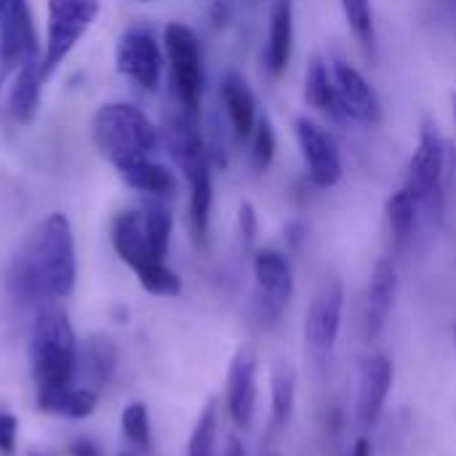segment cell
<instances>
[{
	"mask_svg": "<svg viewBox=\"0 0 456 456\" xmlns=\"http://www.w3.org/2000/svg\"><path fill=\"white\" fill-rule=\"evenodd\" d=\"M77 278L75 235L61 211L48 214L24 238L8 267V289L21 305H51L72 294Z\"/></svg>",
	"mask_w": 456,
	"mask_h": 456,
	"instance_id": "1",
	"label": "cell"
},
{
	"mask_svg": "<svg viewBox=\"0 0 456 456\" xmlns=\"http://www.w3.org/2000/svg\"><path fill=\"white\" fill-rule=\"evenodd\" d=\"M29 361L37 409L45 414H56L77 371V337L67 313L53 302L43 305L32 321Z\"/></svg>",
	"mask_w": 456,
	"mask_h": 456,
	"instance_id": "2",
	"label": "cell"
},
{
	"mask_svg": "<svg viewBox=\"0 0 456 456\" xmlns=\"http://www.w3.org/2000/svg\"><path fill=\"white\" fill-rule=\"evenodd\" d=\"M166 144L179 166V171L187 179L190 187V224L195 232V240L203 246L208 238L211 224V206H214V182H211V150L206 147V139L195 123V115L179 112L168 120L166 128Z\"/></svg>",
	"mask_w": 456,
	"mask_h": 456,
	"instance_id": "3",
	"label": "cell"
},
{
	"mask_svg": "<svg viewBox=\"0 0 456 456\" xmlns=\"http://www.w3.org/2000/svg\"><path fill=\"white\" fill-rule=\"evenodd\" d=\"M91 139L99 155L120 168L139 158H152L160 134L139 107L128 102H107L91 118Z\"/></svg>",
	"mask_w": 456,
	"mask_h": 456,
	"instance_id": "4",
	"label": "cell"
},
{
	"mask_svg": "<svg viewBox=\"0 0 456 456\" xmlns=\"http://www.w3.org/2000/svg\"><path fill=\"white\" fill-rule=\"evenodd\" d=\"M454 166V147L441 136V131H438V126L433 120H425L422 131H419L417 150H414V155H411V160L406 166L403 187L411 190V195L417 198L419 208L436 224L444 219L446 190H449Z\"/></svg>",
	"mask_w": 456,
	"mask_h": 456,
	"instance_id": "5",
	"label": "cell"
},
{
	"mask_svg": "<svg viewBox=\"0 0 456 456\" xmlns=\"http://www.w3.org/2000/svg\"><path fill=\"white\" fill-rule=\"evenodd\" d=\"M110 238H112L115 254L120 256V262H126L134 270V275L139 278V283L147 294H152V297L182 294V278L166 265V259L152 248V243L147 238L142 206L115 214Z\"/></svg>",
	"mask_w": 456,
	"mask_h": 456,
	"instance_id": "6",
	"label": "cell"
},
{
	"mask_svg": "<svg viewBox=\"0 0 456 456\" xmlns=\"http://www.w3.org/2000/svg\"><path fill=\"white\" fill-rule=\"evenodd\" d=\"M102 0H45V40H43V72L51 77L75 45L88 35Z\"/></svg>",
	"mask_w": 456,
	"mask_h": 456,
	"instance_id": "7",
	"label": "cell"
},
{
	"mask_svg": "<svg viewBox=\"0 0 456 456\" xmlns=\"http://www.w3.org/2000/svg\"><path fill=\"white\" fill-rule=\"evenodd\" d=\"M163 48L171 67V83L176 91V99L184 112L198 115L200 110V94H203V61H200V43L198 35L182 24L171 21L163 29Z\"/></svg>",
	"mask_w": 456,
	"mask_h": 456,
	"instance_id": "8",
	"label": "cell"
},
{
	"mask_svg": "<svg viewBox=\"0 0 456 456\" xmlns=\"http://www.w3.org/2000/svg\"><path fill=\"white\" fill-rule=\"evenodd\" d=\"M256 281V315L262 326H273L294 297V270L286 254L275 248H259L254 254Z\"/></svg>",
	"mask_w": 456,
	"mask_h": 456,
	"instance_id": "9",
	"label": "cell"
},
{
	"mask_svg": "<svg viewBox=\"0 0 456 456\" xmlns=\"http://www.w3.org/2000/svg\"><path fill=\"white\" fill-rule=\"evenodd\" d=\"M342 315H345V286L339 278H331L321 286L305 315V345L310 347L313 355L323 358L334 353L342 331Z\"/></svg>",
	"mask_w": 456,
	"mask_h": 456,
	"instance_id": "10",
	"label": "cell"
},
{
	"mask_svg": "<svg viewBox=\"0 0 456 456\" xmlns=\"http://www.w3.org/2000/svg\"><path fill=\"white\" fill-rule=\"evenodd\" d=\"M40 51L43 48L32 24L29 3L11 0L8 11L0 19V88L11 83L16 69Z\"/></svg>",
	"mask_w": 456,
	"mask_h": 456,
	"instance_id": "11",
	"label": "cell"
},
{
	"mask_svg": "<svg viewBox=\"0 0 456 456\" xmlns=\"http://www.w3.org/2000/svg\"><path fill=\"white\" fill-rule=\"evenodd\" d=\"M115 67L120 75L134 80L144 91H155L163 72V51L152 32L142 27H131L118 37L115 45Z\"/></svg>",
	"mask_w": 456,
	"mask_h": 456,
	"instance_id": "12",
	"label": "cell"
},
{
	"mask_svg": "<svg viewBox=\"0 0 456 456\" xmlns=\"http://www.w3.org/2000/svg\"><path fill=\"white\" fill-rule=\"evenodd\" d=\"M294 134H297L310 182L321 190L334 187L342 179V152L334 136L310 118H297Z\"/></svg>",
	"mask_w": 456,
	"mask_h": 456,
	"instance_id": "13",
	"label": "cell"
},
{
	"mask_svg": "<svg viewBox=\"0 0 456 456\" xmlns=\"http://www.w3.org/2000/svg\"><path fill=\"white\" fill-rule=\"evenodd\" d=\"M393 379H395V369L387 355L369 353L361 358L358 393H355V419L361 428H374L382 419Z\"/></svg>",
	"mask_w": 456,
	"mask_h": 456,
	"instance_id": "14",
	"label": "cell"
},
{
	"mask_svg": "<svg viewBox=\"0 0 456 456\" xmlns=\"http://www.w3.org/2000/svg\"><path fill=\"white\" fill-rule=\"evenodd\" d=\"M329 67H331V77H334L345 115L363 126H377L382 120V104H379L377 91L363 77V72L345 59H334Z\"/></svg>",
	"mask_w": 456,
	"mask_h": 456,
	"instance_id": "15",
	"label": "cell"
},
{
	"mask_svg": "<svg viewBox=\"0 0 456 456\" xmlns=\"http://www.w3.org/2000/svg\"><path fill=\"white\" fill-rule=\"evenodd\" d=\"M398 286H401V278H398L395 262L390 256L377 259L369 289H366V299H363V337L369 342L385 331L390 313L395 307V299H398Z\"/></svg>",
	"mask_w": 456,
	"mask_h": 456,
	"instance_id": "16",
	"label": "cell"
},
{
	"mask_svg": "<svg viewBox=\"0 0 456 456\" xmlns=\"http://www.w3.org/2000/svg\"><path fill=\"white\" fill-rule=\"evenodd\" d=\"M256 374H259L256 355L246 347L238 350L230 361V369H227L224 403H227V414L232 417V422L243 430L251 428L254 411H256V393H259Z\"/></svg>",
	"mask_w": 456,
	"mask_h": 456,
	"instance_id": "17",
	"label": "cell"
},
{
	"mask_svg": "<svg viewBox=\"0 0 456 456\" xmlns=\"http://www.w3.org/2000/svg\"><path fill=\"white\" fill-rule=\"evenodd\" d=\"M43 72V51L27 59L16 75L11 77V91H8V112L16 123H32L40 107V94L45 83Z\"/></svg>",
	"mask_w": 456,
	"mask_h": 456,
	"instance_id": "18",
	"label": "cell"
},
{
	"mask_svg": "<svg viewBox=\"0 0 456 456\" xmlns=\"http://www.w3.org/2000/svg\"><path fill=\"white\" fill-rule=\"evenodd\" d=\"M219 96H222V107L227 112V120H230L235 139H240V142L251 139L254 126L259 120L256 118V96H254L251 86L238 72H227L222 77Z\"/></svg>",
	"mask_w": 456,
	"mask_h": 456,
	"instance_id": "19",
	"label": "cell"
},
{
	"mask_svg": "<svg viewBox=\"0 0 456 456\" xmlns=\"http://www.w3.org/2000/svg\"><path fill=\"white\" fill-rule=\"evenodd\" d=\"M294 51V8L291 0H278L270 13L267 29V48H265V67L273 77H281L291 61Z\"/></svg>",
	"mask_w": 456,
	"mask_h": 456,
	"instance_id": "20",
	"label": "cell"
},
{
	"mask_svg": "<svg viewBox=\"0 0 456 456\" xmlns=\"http://www.w3.org/2000/svg\"><path fill=\"white\" fill-rule=\"evenodd\" d=\"M118 176L136 192L142 195H150L155 200H163V198H171L176 192V176L168 166L152 160V158H139V160H131L120 168H115Z\"/></svg>",
	"mask_w": 456,
	"mask_h": 456,
	"instance_id": "21",
	"label": "cell"
},
{
	"mask_svg": "<svg viewBox=\"0 0 456 456\" xmlns=\"http://www.w3.org/2000/svg\"><path fill=\"white\" fill-rule=\"evenodd\" d=\"M305 102L313 110H318L321 115L331 118V120H347L345 110H342V102H339V94H337V86H334V77H331V67L321 56H313L310 64H307Z\"/></svg>",
	"mask_w": 456,
	"mask_h": 456,
	"instance_id": "22",
	"label": "cell"
},
{
	"mask_svg": "<svg viewBox=\"0 0 456 456\" xmlns=\"http://www.w3.org/2000/svg\"><path fill=\"white\" fill-rule=\"evenodd\" d=\"M77 363L88 382L104 385L118 369V342L110 334H91L77 350Z\"/></svg>",
	"mask_w": 456,
	"mask_h": 456,
	"instance_id": "23",
	"label": "cell"
},
{
	"mask_svg": "<svg viewBox=\"0 0 456 456\" xmlns=\"http://www.w3.org/2000/svg\"><path fill=\"white\" fill-rule=\"evenodd\" d=\"M419 211H422V208H419L417 198H414L411 190L403 187V184L387 198V203H385V216H387V227H390V235H393L395 248H403V246L411 240Z\"/></svg>",
	"mask_w": 456,
	"mask_h": 456,
	"instance_id": "24",
	"label": "cell"
},
{
	"mask_svg": "<svg viewBox=\"0 0 456 456\" xmlns=\"http://www.w3.org/2000/svg\"><path fill=\"white\" fill-rule=\"evenodd\" d=\"M297 406V369L286 361L275 363L270 374V411L275 425H286Z\"/></svg>",
	"mask_w": 456,
	"mask_h": 456,
	"instance_id": "25",
	"label": "cell"
},
{
	"mask_svg": "<svg viewBox=\"0 0 456 456\" xmlns=\"http://www.w3.org/2000/svg\"><path fill=\"white\" fill-rule=\"evenodd\" d=\"M216 401H208L192 428L190 444H187V456H214V446H216Z\"/></svg>",
	"mask_w": 456,
	"mask_h": 456,
	"instance_id": "26",
	"label": "cell"
},
{
	"mask_svg": "<svg viewBox=\"0 0 456 456\" xmlns=\"http://www.w3.org/2000/svg\"><path fill=\"white\" fill-rule=\"evenodd\" d=\"M342 11H345V19H347L350 29H353L355 37L361 40V45H363L366 51H374L377 29H374L371 0H342Z\"/></svg>",
	"mask_w": 456,
	"mask_h": 456,
	"instance_id": "27",
	"label": "cell"
},
{
	"mask_svg": "<svg viewBox=\"0 0 456 456\" xmlns=\"http://www.w3.org/2000/svg\"><path fill=\"white\" fill-rule=\"evenodd\" d=\"M278 150V139H275V128L270 123V118H259L251 134V166L256 174H265L273 166Z\"/></svg>",
	"mask_w": 456,
	"mask_h": 456,
	"instance_id": "28",
	"label": "cell"
},
{
	"mask_svg": "<svg viewBox=\"0 0 456 456\" xmlns=\"http://www.w3.org/2000/svg\"><path fill=\"white\" fill-rule=\"evenodd\" d=\"M120 425H123V433L126 438L139 446V449H150V441H152V430H150V411L144 403L134 401L123 409L120 414Z\"/></svg>",
	"mask_w": 456,
	"mask_h": 456,
	"instance_id": "29",
	"label": "cell"
},
{
	"mask_svg": "<svg viewBox=\"0 0 456 456\" xmlns=\"http://www.w3.org/2000/svg\"><path fill=\"white\" fill-rule=\"evenodd\" d=\"M94 409H96V393L94 390H88V387H83V390L69 387V393L61 398L56 414L69 417V419H86V417L94 414Z\"/></svg>",
	"mask_w": 456,
	"mask_h": 456,
	"instance_id": "30",
	"label": "cell"
},
{
	"mask_svg": "<svg viewBox=\"0 0 456 456\" xmlns=\"http://www.w3.org/2000/svg\"><path fill=\"white\" fill-rule=\"evenodd\" d=\"M16 433H19V422L11 411L0 409V454L11 456L16 452Z\"/></svg>",
	"mask_w": 456,
	"mask_h": 456,
	"instance_id": "31",
	"label": "cell"
},
{
	"mask_svg": "<svg viewBox=\"0 0 456 456\" xmlns=\"http://www.w3.org/2000/svg\"><path fill=\"white\" fill-rule=\"evenodd\" d=\"M238 222H240L243 246H246V248H251V246H254V240H256V214H254V206H251V203H243V206H240V216H238Z\"/></svg>",
	"mask_w": 456,
	"mask_h": 456,
	"instance_id": "32",
	"label": "cell"
},
{
	"mask_svg": "<svg viewBox=\"0 0 456 456\" xmlns=\"http://www.w3.org/2000/svg\"><path fill=\"white\" fill-rule=\"evenodd\" d=\"M69 454L72 456H102V452H99V446H96V444H91V441H75V444H69Z\"/></svg>",
	"mask_w": 456,
	"mask_h": 456,
	"instance_id": "33",
	"label": "cell"
},
{
	"mask_svg": "<svg viewBox=\"0 0 456 456\" xmlns=\"http://www.w3.org/2000/svg\"><path fill=\"white\" fill-rule=\"evenodd\" d=\"M347 456H374V446H371V438H366V436H361L355 444H353V449H350V454Z\"/></svg>",
	"mask_w": 456,
	"mask_h": 456,
	"instance_id": "34",
	"label": "cell"
},
{
	"mask_svg": "<svg viewBox=\"0 0 456 456\" xmlns=\"http://www.w3.org/2000/svg\"><path fill=\"white\" fill-rule=\"evenodd\" d=\"M222 456H246V449H243V444H240V438H230L227 441V446H224V454Z\"/></svg>",
	"mask_w": 456,
	"mask_h": 456,
	"instance_id": "35",
	"label": "cell"
},
{
	"mask_svg": "<svg viewBox=\"0 0 456 456\" xmlns=\"http://www.w3.org/2000/svg\"><path fill=\"white\" fill-rule=\"evenodd\" d=\"M8 5H11V0H0V19H3V13L8 11Z\"/></svg>",
	"mask_w": 456,
	"mask_h": 456,
	"instance_id": "36",
	"label": "cell"
},
{
	"mask_svg": "<svg viewBox=\"0 0 456 456\" xmlns=\"http://www.w3.org/2000/svg\"><path fill=\"white\" fill-rule=\"evenodd\" d=\"M262 456H283L281 452H275V449H267V452H262Z\"/></svg>",
	"mask_w": 456,
	"mask_h": 456,
	"instance_id": "37",
	"label": "cell"
},
{
	"mask_svg": "<svg viewBox=\"0 0 456 456\" xmlns=\"http://www.w3.org/2000/svg\"><path fill=\"white\" fill-rule=\"evenodd\" d=\"M452 342H454V350H456V323L452 326Z\"/></svg>",
	"mask_w": 456,
	"mask_h": 456,
	"instance_id": "38",
	"label": "cell"
},
{
	"mask_svg": "<svg viewBox=\"0 0 456 456\" xmlns=\"http://www.w3.org/2000/svg\"><path fill=\"white\" fill-rule=\"evenodd\" d=\"M452 110H454V120H456V94H452Z\"/></svg>",
	"mask_w": 456,
	"mask_h": 456,
	"instance_id": "39",
	"label": "cell"
},
{
	"mask_svg": "<svg viewBox=\"0 0 456 456\" xmlns=\"http://www.w3.org/2000/svg\"><path fill=\"white\" fill-rule=\"evenodd\" d=\"M120 456H131V454H120Z\"/></svg>",
	"mask_w": 456,
	"mask_h": 456,
	"instance_id": "40",
	"label": "cell"
},
{
	"mask_svg": "<svg viewBox=\"0 0 456 456\" xmlns=\"http://www.w3.org/2000/svg\"><path fill=\"white\" fill-rule=\"evenodd\" d=\"M142 3H147V0H142Z\"/></svg>",
	"mask_w": 456,
	"mask_h": 456,
	"instance_id": "41",
	"label": "cell"
}]
</instances>
